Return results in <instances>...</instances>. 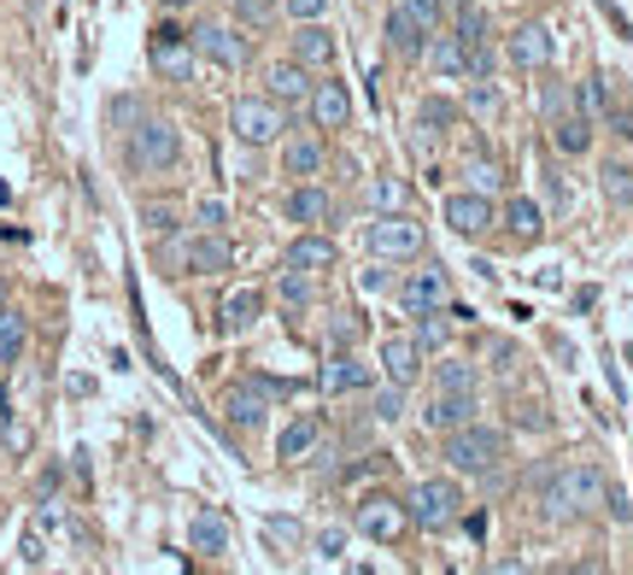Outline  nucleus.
Segmentation results:
<instances>
[{
	"instance_id": "obj_1",
	"label": "nucleus",
	"mask_w": 633,
	"mask_h": 575,
	"mask_svg": "<svg viewBox=\"0 0 633 575\" xmlns=\"http://www.w3.org/2000/svg\"><path fill=\"white\" fill-rule=\"evenodd\" d=\"M598 505H604V476H598L592 464H563L540 494V517L545 522H575V517L598 511Z\"/></svg>"
},
{
	"instance_id": "obj_2",
	"label": "nucleus",
	"mask_w": 633,
	"mask_h": 575,
	"mask_svg": "<svg viewBox=\"0 0 633 575\" xmlns=\"http://www.w3.org/2000/svg\"><path fill=\"white\" fill-rule=\"evenodd\" d=\"M447 470L452 476H493V464L505 459V435L499 429H482V422H464V429L447 435Z\"/></svg>"
},
{
	"instance_id": "obj_3",
	"label": "nucleus",
	"mask_w": 633,
	"mask_h": 575,
	"mask_svg": "<svg viewBox=\"0 0 633 575\" xmlns=\"http://www.w3.org/2000/svg\"><path fill=\"white\" fill-rule=\"evenodd\" d=\"M165 264L177 277H217V270L235 264V247L224 241V229H200V235H177L165 247Z\"/></svg>"
},
{
	"instance_id": "obj_4",
	"label": "nucleus",
	"mask_w": 633,
	"mask_h": 575,
	"mask_svg": "<svg viewBox=\"0 0 633 575\" xmlns=\"http://www.w3.org/2000/svg\"><path fill=\"white\" fill-rule=\"evenodd\" d=\"M464 511V494H457V482L452 476H429V482H417L410 487V499H405V517L417 522L422 534H440V529H452V517Z\"/></svg>"
},
{
	"instance_id": "obj_5",
	"label": "nucleus",
	"mask_w": 633,
	"mask_h": 575,
	"mask_svg": "<svg viewBox=\"0 0 633 575\" xmlns=\"http://www.w3.org/2000/svg\"><path fill=\"white\" fill-rule=\"evenodd\" d=\"M177 159H182V135H177L170 117H142V124L129 129V165H135V171L159 177V171H170Z\"/></svg>"
},
{
	"instance_id": "obj_6",
	"label": "nucleus",
	"mask_w": 633,
	"mask_h": 575,
	"mask_svg": "<svg viewBox=\"0 0 633 575\" xmlns=\"http://www.w3.org/2000/svg\"><path fill=\"white\" fill-rule=\"evenodd\" d=\"M229 129H235V142H247V147L282 142V129H287L282 100H270V94H241V100L229 106Z\"/></svg>"
},
{
	"instance_id": "obj_7",
	"label": "nucleus",
	"mask_w": 633,
	"mask_h": 575,
	"mask_svg": "<svg viewBox=\"0 0 633 575\" xmlns=\"http://www.w3.org/2000/svg\"><path fill=\"white\" fill-rule=\"evenodd\" d=\"M422 247H429V235H422V224L410 212H382L370 224V252L387 264H405V259H422Z\"/></svg>"
},
{
	"instance_id": "obj_8",
	"label": "nucleus",
	"mask_w": 633,
	"mask_h": 575,
	"mask_svg": "<svg viewBox=\"0 0 633 575\" xmlns=\"http://www.w3.org/2000/svg\"><path fill=\"white\" fill-rule=\"evenodd\" d=\"M440 217H447V229L464 235V241H475V235H487L493 224H499L493 194H447V200H440Z\"/></svg>"
},
{
	"instance_id": "obj_9",
	"label": "nucleus",
	"mask_w": 633,
	"mask_h": 575,
	"mask_svg": "<svg viewBox=\"0 0 633 575\" xmlns=\"http://www.w3.org/2000/svg\"><path fill=\"white\" fill-rule=\"evenodd\" d=\"M194 42H188V30H177V24H159L152 30V71L159 77H170V82H188L194 77Z\"/></svg>"
},
{
	"instance_id": "obj_10",
	"label": "nucleus",
	"mask_w": 633,
	"mask_h": 575,
	"mask_svg": "<svg viewBox=\"0 0 633 575\" xmlns=\"http://www.w3.org/2000/svg\"><path fill=\"white\" fill-rule=\"evenodd\" d=\"M282 387L276 382H264V376H252V382H235L229 394H224V417L235 422V429H259L264 411H270V399H276Z\"/></svg>"
},
{
	"instance_id": "obj_11",
	"label": "nucleus",
	"mask_w": 633,
	"mask_h": 575,
	"mask_svg": "<svg viewBox=\"0 0 633 575\" xmlns=\"http://www.w3.org/2000/svg\"><path fill=\"white\" fill-rule=\"evenodd\" d=\"M440 306H452L447 270L429 264V270H417V277H405V288H399V312L405 317H422V312H440Z\"/></svg>"
},
{
	"instance_id": "obj_12",
	"label": "nucleus",
	"mask_w": 633,
	"mask_h": 575,
	"mask_svg": "<svg viewBox=\"0 0 633 575\" xmlns=\"http://www.w3.org/2000/svg\"><path fill=\"white\" fill-rule=\"evenodd\" d=\"M188 42H194V54H200V59L224 65V71H241V65L252 59L247 36H235V30H224V24H200V30H188Z\"/></svg>"
},
{
	"instance_id": "obj_13",
	"label": "nucleus",
	"mask_w": 633,
	"mask_h": 575,
	"mask_svg": "<svg viewBox=\"0 0 633 575\" xmlns=\"http://www.w3.org/2000/svg\"><path fill=\"white\" fill-rule=\"evenodd\" d=\"M358 534H370V540H399L405 534V505L399 499H387V494H370L364 505H358Z\"/></svg>"
},
{
	"instance_id": "obj_14",
	"label": "nucleus",
	"mask_w": 633,
	"mask_h": 575,
	"mask_svg": "<svg viewBox=\"0 0 633 575\" xmlns=\"http://www.w3.org/2000/svg\"><path fill=\"white\" fill-rule=\"evenodd\" d=\"M264 94L282 100V106H294V100H312V65H299V59L264 65Z\"/></svg>"
},
{
	"instance_id": "obj_15",
	"label": "nucleus",
	"mask_w": 633,
	"mask_h": 575,
	"mask_svg": "<svg viewBox=\"0 0 633 575\" xmlns=\"http://www.w3.org/2000/svg\"><path fill=\"white\" fill-rule=\"evenodd\" d=\"M382 376L399 382V387H410V382L422 376V347H417V335H387V341H382Z\"/></svg>"
},
{
	"instance_id": "obj_16",
	"label": "nucleus",
	"mask_w": 633,
	"mask_h": 575,
	"mask_svg": "<svg viewBox=\"0 0 633 575\" xmlns=\"http://www.w3.org/2000/svg\"><path fill=\"white\" fill-rule=\"evenodd\" d=\"M552 54H557V42L545 24H522L517 36H510V65H522V71H545Z\"/></svg>"
},
{
	"instance_id": "obj_17",
	"label": "nucleus",
	"mask_w": 633,
	"mask_h": 575,
	"mask_svg": "<svg viewBox=\"0 0 633 575\" xmlns=\"http://www.w3.org/2000/svg\"><path fill=\"white\" fill-rule=\"evenodd\" d=\"M347 117H352L347 82H312V124L317 129H347Z\"/></svg>"
},
{
	"instance_id": "obj_18",
	"label": "nucleus",
	"mask_w": 633,
	"mask_h": 575,
	"mask_svg": "<svg viewBox=\"0 0 633 575\" xmlns=\"http://www.w3.org/2000/svg\"><path fill=\"white\" fill-rule=\"evenodd\" d=\"M422 422H429L434 435L464 429V422H475V394H434L429 405H422Z\"/></svg>"
},
{
	"instance_id": "obj_19",
	"label": "nucleus",
	"mask_w": 633,
	"mask_h": 575,
	"mask_svg": "<svg viewBox=\"0 0 633 575\" xmlns=\"http://www.w3.org/2000/svg\"><path fill=\"white\" fill-rule=\"evenodd\" d=\"M287 264L305 270V277H323V270H335V264H340V247L329 241V235H312V229H305L299 241L287 247Z\"/></svg>"
},
{
	"instance_id": "obj_20",
	"label": "nucleus",
	"mask_w": 633,
	"mask_h": 575,
	"mask_svg": "<svg viewBox=\"0 0 633 575\" xmlns=\"http://www.w3.org/2000/svg\"><path fill=\"white\" fill-rule=\"evenodd\" d=\"M259 312H264L259 288H235L224 306H217V329H224V335H247L252 324H259Z\"/></svg>"
},
{
	"instance_id": "obj_21",
	"label": "nucleus",
	"mask_w": 633,
	"mask_h": 575,
	"mask_svg": "<svg viewBox=\"0 0 633 575\" xmlns=\"http://www.w3.org/2000/svg\"><path fill=\"white\" fill-rule=\"evenodd\" d=\"M287 217H294V224H305V229L329 224V217H335V200H329V189H317V182H299V189L287 194Z\"/></svg>"
},
{
	"instance_id": "obj_22",
	"label": "nucleus",
	"mask_w": 633,
	"mask_h": 575,
	"mask_svg": "<svg viewBox=\"0 0 633 575\" xmlns=\"http://www.w3.org/2000/svg\"><path fill=\"white\" fill-rule=\"evenodd\" d=\"M317 387L323 394H358V387H370V370L358 364L352 352H335V359L317 370Z\"/></svg>"
},
{
	"instance_id": "obj_23",
	"label": "nucleus",
	"mask_w": 633,
	"mask_h": 575,
	"mask_svg": "<svg viewBox=\"0 0 633 575\" xmlns=\"http://www.w3.org/2000/svg\"><path fill=\"white\" fill-rule=\"evenodd\" d=\"M317 441H323V417H312V411H305V417H294V422H287V429L276 435V459L299 464L305 452H317Z\"/></svg>"
},
{
	"instance_id": "obj_24",
	"label": "nucleus",
	"mask_w": 633,
	"mask_h": 575,
	"mask_svg": "<svg viewBox=\"0 0 633 575\" xmlns=\"http://www.w3.org/2000/svg\"><path fill=\"white\" fill-rule=\"evenodd\" d=\"M335 54H340V47H335V36H329V30H323L317 19L299 24V36H294V59H299V65H312V71H329Z\"/></svg>"
},
{
	"instance_id": "obj_25",
	"label": "nucleus",
	"mask_w": 633,
	"mask_h": 575,
	"mask_svg": "<svg viewBox=\"0 0 633 575\" xmlns=\"http://www.w3.org/2000/svg\"><path fill=\"white\" fill-rule=\"evenodd\" d=\"M282 171L299 177V182H312L323 171V142H317V135H287V142H282Z\"/></svg>"
},
{
	"instance_id": "obj_26",
	"label": "nucleus",
	"mask_w": 633,
	"mask_h": 575,
	"mask_svg": "<svg viewBox=\"0 0 633 575\" xmlns=\"http://www.w3.org/2000/svg\"><path fill=\"white\" fill-rule=\"evenodd\" d=\"M422 59H429V65H434V77H447V82L470 77V47L457 42V36H429V47H422Z\"/></svg>"
},
{
	"instance_id": "obj_27",
	"label": "nucleus",
	"mask_w": 633,
	"mask_h": 575,
	"mask_svg": "<svg viewBox=\"0 0 633 575\" xmlns=\"http://www.w3.org/2000/svg\"><path fill=\"white\" fill-rule=\"evenodd\" d=\"M188 546H194L200 557H224L229 552V522L217 511H200L194 522H188Z\"/></svg>"
},
{
	"instance_id": "obj_28",
	"label": "nucleus",
	"mask_w": 633,
	"mask_h": 575,
	"mask_svg": "<svg viewBox=\"0 0 633 575\" xmlns=\"http://www.w3.org/2000/svg\"><path fill=\"white\" fill-rule=\"evenodd\" d=\"M387 47L399 59H422V47H429V30H422L417 19H405V12H393L387 19Z\"/></svg>"
},
{
	"instance_id": "obj_29",
	"label": "nucleus",
	"mask_w": 633,
	"mask_h": 575,
	"mask_svg": "<svg viewBox=\"0 0 633 575\" xmlns=\"http://www.w3.org/2000/svg\"><path fill=\"white\" fill-rule=\"evenodd\" d=\"M552 142H557V154H587L592 147V117H575V112L552 117Z\"/></svg>"
},
{
	"instance_id": "obj_30",
	"label": "nucleus",
	"mask_w": 633,
	"mask_h": 575,
	"mask_svg": "<svg viewBox=\"0 0 633 575\" xmlns=\"http://www.w3.org/2000/svg\"><path fill=\"white\" fill-rule=\"evenodd\" d=\"M24 341H30V324H24L19 312H7V306H0V370H7V364H19Z\"/></svg>"
},
{
	"instance_id": "obj_31",
	"label": "nucleus",
	"mask_w": 633,
	"mask_h": 575,
	"mask_svg": "<svg viewBox=\"0 0 633 575\" xmlns=\"http://www.w3.org/2000/svg\"><path fill=\"white\" fill-rule=\"evenodd\" d=\"M264 540H270L276 552H299L305 522H299V517H264Z\"/></svg>"
},
{
	"instance_id": "obj_32",
	"label": "nucleus",
	"mask_w": 633,
	"mask_h": 575,
	"mask_svg": "<svg viewBox=\"0 0 633 575\" xmlns=\"http://www.w3.org/2000/svg\"><path fill=\"white\" fill-rule=\"evenodd\" d=\"M434 382H440V394H475V370H470L464 359L434 364Z\"/></svg>"
},
{
	"instance_id": "obj_33",
	"label": "nucleus",
	"mask_w": 633,
	"mask_h": 575,
	"mask_svg": "<svg viewBox=\"0 0 633 575\" xmlns=\"http://www.w3.org/2000/svg\"><path fill=\"white\" fill-rule=\"evenodd\" d=\"M505 224H510V235H522V241H528V235H540V206L528 194H517L505 206Z\"/></svg>"
},
{
	"instance_id": "obj_34",
	"label": "nucleus",
	"mask_w": 633,
	"mask_h": 575,
	"mask_svg": "<svg viewBox=\"0 0 633 575\" xmlns=\"http://www.w3.org/2000/svg\"><path fill=\"white\" fill-rule=\"evenodd\" d=\"M276 294H282V306H312V277H305V270H294V264H287L282 270V282H276Z\"/></svg>"
},
{
	"instance_id": "obj_35",
	"label": "nucleus",
	"mask_w": 633,
	"mask_h": 575,
	"mask_svg": "<svg viewBox=\"0 0 633 575\" xmlns=\"http://www.w3.org/2000/svg\"><path fill=\"white\" fill-rule=\"evenodd\" d=\"M604 200H610V206H633V171H628V165H604Z\"/></svg>"
},
{
	"instance_id": "obj_36",
	"label": "nucleus",
	"mask_w": 633,
	"mask_h": 575,
	"mask_svg": "<svg viewBox=\"0 0 633 575\" xmlns=\"http://www.w3.org/2000/svg\"><path fill=\"white\" fill-rule=\"evenodd\" d=\"M370 206L375 212H405V182L399 177H375L370 182Z\"/></svg>"
},
{
	"instance_id": "obj_37",
	"label": "nucleus",
	"mask_w": 633,
	"mask_h": 575,
	"mask_svg": "<svg viewBox=\"0 0 633 575\" xmlns=\"http://www.w3.org/2000/svg\"><path fill=\"white\" fill-rule=\"evenodd\" d=\"M610 106H615V100H610V82L604 77L580 82V112H587V117H610Z\"/></svg>"
},
{
	"instance_id": "obj_38",
	"label": "nucleus",
	"mask_w": 633,
	"mask_h": 575,
	"mask_svg": "<svg viewBox=\"0 0 633 575\" xmlns=\"http://www.w3.org/2000/svg\"><path fill=\"white\" fill-rule=\"evenodd\" d=\"M452 36L464 42V47L487 42V12H482V7H464V12H457V30H452Z\"/></svg>"
},
{
	"instance_id": "obj_39",
	"label": "nucleus",
	"mask_w": 633,
	"mask_h": 575,
	"mask_svg": "<svg viewBox=\"0 0 633 575\" xmlns=\"http://www.w3.org/2000/svg\"><path fill=\"white\" fill-rule=\"evenodd\" d=\"M235 19H241L247 30H264L270 19H276V0H235Z\"/></svg>"
},
{
	"instance_id": "obj_40",
	"label": "nucleus",
	"mask_w": 633,
	"mask_h": 575,
	"mask_svg": "<svg viewBox=\"0 0 633 575\" xmlns=\"http://www.w3.org/2000/svg\"><path fill=\"white\" fill-rule=\"evenodd\" d=\"M142 224H147L152 235H170V229H177V206H170V200H147V206H142Z\"/></svg>"
},
{
	"instance_id": "obj_41",
	"label": "nucleus",
	"mask_w": 633,
	"mask_h": 575,
	"mask_svg": "<svg viewBox=\"0 0 633 575\" xmlns=\"http://www.w3.org/2000/svg\"><path fill=\"white\" fill-rule=\"evenodd\" d=\"M375 417H382V422H399L405 417V387L399 382H387L382 394H375Z\"/></svg>"
},
{
	"instance_id": "obj_42",
	"label": "nucleus",
	"mask_w": 633,
	"mask_h": 575,
	"mask_svg": "<svg viewBox=\"0 0 633 575\" xmlns=\"http://www.w3.org/2000/svg\"><path fill=\"white\" fill-rule=\"evenodd\" d=\"M19 557H24L30 570H42V564H47V534L36 529V522L24 529V540H19Z\"/></svg>"
},
{
	"instance_id": "obj_43",
	"label": "nucleus",
	"mask_w": 633,
	"mask_h": 575,
	"mask_svg": "<svg viewBox=\"0 0 633 575\" xmlns=\"http://www.w3.org/2000/svg\"><path fill=\"white\" fill-rule=\"evenodd\" d=\"M399 12H405V19H417V24L434 36V30H440V12H447V7H440V0H405Z\"/></svg>"
},
{
	"instance_id": "obj_44",
	"label": "nucleus",
	"mask_w": 633,
	"mask_h": 575,
	"mask_svg": "<svg viewBox=\"0 0 633 575\" xmlns=\"http://www.w3.org/2000/svg\"><path fill=\"white\" fill-rule=\"evenodd\" d=\"M194 224H200V229H224V224H229V206H224L217 194H205L200 206H194Z\"/></svg>"
},
{
	"instance_id": "obj_45",
	"label": "nucleus",
	"mask_w": 633,
	"mask_h": 575,
	"mask_svg": "<svg viewBox=\"0 0 633 575\" xmlns=\"http://www.w3.org/2000/svg\"><path fill=\"white\" fill-rule=\"evenodd\" d=\"M470 182H475V194H493V189L505 182V171H499L493 159H470Z\"/></svg>"
},
{
	"instance_id": "obj_46",
	"label": "nucleus",
	"mask_w": 633,
	"mask_h": 575,
	"mask_svg": "<svg viewBox=\"0 0 633 575\" xmlns=\"http://www.w3.org/2000/svg\"><path fill=\"white\" fill-rule=\"evenodd\" d=\"M470 112H482V117L499 112V89H493L487 77H475V89H470Z\"/></svg>"
},
{
	"instance_id": "obj_47",
	"label": "nucleus",
	"mask_w": 633,
	"mask_h": 575,
	"mask_svg": "<svg viewBox=\"0 0 633 575\" xmlns=\"http://www.w3.org/2000/svg\"><path fill=\"white\" fill-rule=\"evenodd\" d=\"M422 124H429V129H447V124H457V106H447V100H429V106H422Z\"/></svg>"
},
{
	"instance_id": "obj_48",
	"label": "nucleus",
	"mask_w": 633,
	"mask_h": 575,
	"mask_svg": "<svg viewBox=\"0 0 633 575\" xmlns=\"http://www.w3.org/2000/svg\"><path fill=\"white\" fill-rule=\"evenodd\" d=\"M604 511H610L615 522H633V505H628V494H622V487H610V482H604Z\"/></svg>"
},
{
	"instance_id": "obj_49",
	"label": "nucleus",
	"mask_w": 633,
	"mask_h": 575,
	"mask_svg": "<svg viewBox=\"0 0 633 575\" xmlns=\"http://www.w3.org/2000/svg\"><path fill=\"white\" fill-rule=\"evenodd\" d=\"M540 106L552 112V117H563V112H569V94H563L557 82H540Z\"/></svg>"
},
{
	"instance_id": "obj_50",
	"label": "nucleus",
	"mask_w": 633,
	"mask_h": 575,
	"mask_svg": "<svg viewBox=\"0 0 633 575\" xmlns=\"http://www.w3.org/2000/svg\"><path fill=\"white\" fill-rule=\"evenodd\" d=\"M470 77H493V47L487 42L470 47Z\"/></svg>"
},
{
	"instance_id": "obj_51",
	"label": "nucleus",
	"mask_w": 633,
	"mask_h": 575,
	"mask_svg": "<svg viewBox=\"0 0 633 575\" xmlns=\"http://www.w3.org/2000/svg\"><path fill=\"white\" fill-rule=\"evenodd\" d=\"M323 7H329V0H287V12H294L299 24H312V19H323Z\"/></svg>"
},
{
	"instance_id": "obj_52",
	"label": "nucleus",
	"mask_w": 633,
	"mask_h": 575,
	"mask_svg": "<svg viewBox=\"0 0 633 575\" xmlns=\"http://www.w3.org/2000/svg\"><path fill=\"white\" fill-rule=\"evenodd\" d=\"M317 552H323V557H340V552H347V534H340V529H323V534H317Z\"/></svg>"
},
{
	"instance_id": "obj_53",
	"label": "nucleus",
	"mask_w": 633,
	"mask_h": 575,
	"mask_svg": "<svg viewBox=\"0 0 633 575\" xmlns=\"http://www.w3.org/2000/svg\"><path fill=\"white\" fill-rule=\"evenodd\" d=\"M610 124L622 129V135H633V112H628V106H610Z\"/></svg>"
},
{
	"instance_id": "obj_54",
	"label": "nucleus",
	"mask_w": 633,
	"mask_h": 575,
	"mask_svg": "<svg viewBox=\"0 0 633 575\" xmlns=\"http://www.w3.org/2000/svg\"><path fill=\"white\" fill-rule=\"evenodd\" d=\"M440 7H452V12H464V7H475V0H440Z\"/></svg>"
},
{
	"instance_id": "obj_55",
	"label": "nucleus",
	"mask_w": 633,
	"mask_h": 575,
	"mask_svg": "<svg viewBox=\"0 0 633 575\" xmlns=\"http://www.w3.org/2000/svg\"><path fill=\"white\" fill-rule=\"evenodd\" d=\"M0 306H7V288H0Z\"/></svg>"
},
{
	"instance_id": "obj_56",
	"label": "nucleus",
	"mask_w": 633,
	"mask_h": 575,
	"mask_svg": "<svg viewBox=\"0 0 633 575\" xmlns=\"http://www.w3.org/2000/svg\"><path fill=\"white\" fill-rule=\"evenodd\" d=\"M170 7H182V0H170Z\"/></svg>"
}]
</instances>
